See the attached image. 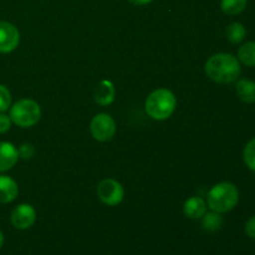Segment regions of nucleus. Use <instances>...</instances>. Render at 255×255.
Returning a JSON list of instances; mask_svg holds the SVG:
<instances>
[{
  "mask_svg": "<svg viewBox=\"0 0 255 255\" xmlns=\"http://www.w3.org/2000/svg\"><path fill=\"white\" fill-rule=\"evenodd\" d=\"M204 71L212 81L218 84H232L239 79L242 67L236 56L227 52H219L212 55L207 60Z\"/></svg>",
  "mask_w": 255,
  "mask_h": 255,
  "instance_id": "1",
  "label": "nucleus"
},
{
  "mask_svg": "<svg viewBox=\"0 0 255 255\" xmlns=\"http://www.w3.org/2000/svg\"><path fill=\"white\" fill-rule=\"evenodd\" d=\"M176 106L177 99L173 92L167 89H158L147 97L144 109L151 119L163 121L172 116Z\"/></svg>",
  "mask_w": 255,
  "mask_h": 255,
  "instance_id": "2",
  "label": "nucleus"
},
{
  "mask_svg": "<svg viewBox=\"0 0 255 255\" xmlns=\"http://www.w3.org/2000/svg\"><path fill=\"white\" fill-rule=\"evenodd\" d=\"M208 207L217 213H227L239 202V191L231 182H222L212 187L207 197Z\"/></svg>",
  "mask_w": 255,
  "mask_h": 255,
  "instance_id": "3",
  "label": "nucleus"
},
{
  "mask_svg": "<svg viewBox=\"0 0 255 255\" xmlns=\"http://www.w3.org/2000/svg\"><path fill=\"white\" fill-rule=\"evenodd\" d=\"M11 122L22 128L32 127L41 117V109L34 100L22 99L12 105L9 115Z\"/></svg>",
  "mask_w": 255,
  "mask_h": 255,
  "instance_id": "4",
  "label": "nucleus"
},
{
  "mask_svg": "<svg viewBox=\"0 0 255 255\" xmlns=\"http://www.w3.org/2000/svg\"><path fill=\"white\" fill-rule=\"evenodd\" d=\"M97 196L102 203L115 207L124 201V187L116 179L106 178L100 182L97 186Z\"/></svg>",
  "mask_w": 255,
  "mask_h": 255,
  "instance_id": "5",
  "label": "nucleus"
},
{
  "mask_svg": "<svg viewBox=\"0 0 255 255\" xmlns=\"http://www.w3.org/2000/svg\"><path fill=\"white\" fill-rule=\"evenodd\" d=\"M91 134L96 141L106 142L112 139L116 133V124L115 120L107 114H99L92 119L90 125Z\"/></svg>",
  "mask_w": 255,
  "mask_h": 255,
  "instance_id": "6",
  "label": "nucleus"
},
{
  "mask_svg": "<svg viewBox=\"0 0 255 255\" xmlns=\"http://www.w3.org/2000/svg\"><path fill=\"white\" fill-rule=\"evenodd\" d=\"M10 219H11V224L16 229H20V231L29 229L36 221V211L31 204H19L12 209Z\"/></svg>",
  "mask_w": 255,
  "mask_h": 255,
  "instance_id": "7",
  "label": "nucleus"
},
{
  "mask_svg": "<svg viewBox=\"0 0 255 255\" xmlns=\"http://www.w3.org/2000/svg\"><path fill=\"white\" fill-rule=\"evenodd\" d=\"M20 42L19 30L7 21H0V52L14 51Z\"/></svg>",
  "mask_w": 255,
  "mask_h": 255,
  "instance_id": "8",
  "label": "nucleus"
},
{
  "mask_svg": "<svg viewBox=\"0 0 255 255\" xmlns=\"http://www.w3.org/2000/svg\"><path fill=\"white\" fill-rule=\"evenodd\" d=\"M19 159L17 148L10 142H0V172H6L16 164Z\"/></svg>",
  "mask_w": 255,
  "mask_h": 255,
  "instance_id": "9",
  "label": "nucleus"
},
{
  "mask_svg": "<svg viewBox=\"0 0 255 255\" xmlns=\"http://www.w3.org/2000/svg\"><path fill=\"white\" fill-rule=\"evenodd\" d=\"M19 193L17 183L9 176H0V203L6 204L15 201Z\"/></svg>",
  "mask_w": 255,
  "mask_h": 255,
  "instance_id": "10",
  "label": "nucleus"
},
{
  "mask_svg": "<svg viewBox=\"0 0 255 255\" xmlns=\"http://www.w3.org/2000/svg\"><path fill=\"white\" fill-rule=\"evenodd\" d=\"M184 216L191 219H199L207 213V204L201 197H191L184 202Z\"/></svg>",
  "mask_w": 255,
  "mask_h": 255,
  "instance_id": "11",
  "label": "nucleus"
},
{
  "mask_svg": "<svg viewBox=\"0 0 255 255\" xmlns=\"http://www.w3.org/2000/svg\"><path fill=\"white\" fill-rule=\"evenodd\" d=\"M115 95H116V90H115L114 84L109 80H102L97 86L95 100L101 106H107V105H111L114 102Z\"/></svg>",
  "mask_w": 255,
  "mask_h": 255,
  "instance_id": "12",
  "label": "nucleus"
},
{
  "mask_svg": "<svg viewBox=\"0 0 255 255\" xmlns=\"http://www.w3.org/2000/svg\"><path fill=\"white\" fill-rule=\"evenodd\" d=\"M237 95L246 104H255V82L249 79L237 81Z\"/></svg>",
  "mask_w": 255,
  "mask_h": 255,
  "instance_id": "13",
  "label": "nucleus"
},
{
  "mask_svg": "<svg viewBox=\"0 0 255 255\" xmlns=\"http://www.w3.org/2000/svg\"><path fill=\"white\" fill-rule=\"evenodd\" d=\"M238 60L247 66L255 67V41H249L239 47Z\"/></svg>",
  "mask_w": 255,
  "mask_h": 255,
  "instance_id": "14",
  "label": "nucleus"
},
{
  "mask_svg": "<svg viewBox=\"0 0 255 255\" xmlns=\"http://www.w3.org/2000/svg\"><path fill=\"white\" fill-rule=\"evenodd\" d=\"M247 35V30L244 27L243 24L241 22H232L231 25H228L226 30V36L232 44H239L244 40Z\"/></svg>",
  "mask_w": 255,
  "mask_h": 255,
  "instance_id": "15",
  "label": "nucleus"
},
{
  "mask_svg": "<svg viewBox=\"0 0 255 255\" xmlns=\"http://www.w3.org/2000/svg\"><path fill=\"white\" fill-rule=\"evenodd\" d=\"M248 0H222V11L227 15H238L246 10Z\"/></svg>",
  "mask_w": 255,
  "mask_h": 255,
  "instance_id": "16",
  "label": "nucleus"
},
{
  "mask_svg": "<svg viewBox=\"0 0 255 255\" xmlns=\"http://www.w3.org/2000/svg\"><path fill=\"white\" fill-rule=\"evenodd\" d=\"M202 218H203L202 219V227L208 232L219 231L222 224H223V218H222L221 213H217V212L206 213Z\"/></svg>",
  "mask_w": 255,
  "mask_h": 255,
  "instance_id": "17",
  "label": "nucleus"
},
{
  "mask_svg": "<svg viewBox=\"0 0 255 255\" xmlns=\"http://www.w3.org/2000/svg\"><path fill=\"white\" fill-rule=\"evenodd\" d=\"M243 158L247 167H248L251 171L255 172V138L249 141L248 143H247V146L244 147Z\"/></svg>",
  "mask_w": 255,
  "mask_h": 255,
  "instance_id": "18",
  "label": "nucleus"
},
{
  "mask_svg": "<svg viewBox=\"0 0 255 255\" xmlns=\"http://www.w3.org/2000/svg\"><path fill=\"white\" fill-rule=\"evenodd\" d=\"M11 105V94L4 85H0V112H5Z\"/></svg>",
  "mask_w": 255,
  "mask_h": 255,
  "instance_id": "19",
  "label": "nucleus"
},
{
  "mask_svg": "<svg viewBox=\"0 0 255 255\" xmlns=\"http://www.w3.org/2000/svg\"><path fill=\"white\" fill-rule=\"evenodd\" d=\"M17 153H19V158L30 159L34 156L35 148L31 143H22L21 146L17 148Z\"/></svg>",
  "mask_w": 255,
  "mask_h": 255,
  "instance_id": "20",
  "label": "nucleus"
},
{
  "mask_svg": "<svg viewBox=\"0 0 255 255\" xmlns=\"http://www.w3.org/2000/svg\"><path fill=\"white\" fill-rule=\"evenodd\" d=\"M11 127V120L9 116L4 115L2 112H0V133H5L7 132Z\"/></svg>",
  "mask_w": 255,
  "mask_h": 255,
  "instance_id": "21",
  "label": "nucleus"
},
{
  "mask_svg": "<svg viewBox=\"0 0 255 255\" xmlns=\"http://www.w3.org/2000/svg\"><path fill=\"white\" fill-rule=\"evenodd\" d=\"M246 233L249 238L255 239V216L251 217L246 223Z\"/></svg>",
  "mask_w": 255,
  "mask_h": 255,
  "instance_id": "22",
  "label": "nucleus"
},
{
  "mask_svg": "<svg viewBox=\"0 0 255 255\" xmlns=\"http://www.w3.org/2000/svg\"><path fill=\"white\" fill-rule=\"evenodd\" d=\"M128 1L133 5H147L153 1V0H128Z\"/></svg>",
  "mask_w": 255,
  "mask_h": 255,
  "instance_id": "23",
  "label": "nucleus"
},
{
  "mask_svg": "<svg viewBox=\"0 0 255 255\" xmlns=\"http://www.w3.org/2000/svg\"><path fill=\"white\" fill-rule=\"evenodd\" d=\"M2 244H4V234H2V232L0 231V248L2 247Z\"/></svg>",
  "mask_w": 255,
  "mask_h": 255,
  "instance_id": "24",
  "label": "nucleus"
}]
</instances>
